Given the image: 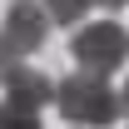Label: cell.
Returning <instances> with one entry per match:
<instances>
[{
  "mask_svg": "<svg viewBox=\"0 0 129 129\" xmlns=\"http://www.w3.org/2000/svg\"><path fill=\"white\" fill-rule=\"evenodd\" d=\"M55 109L80 129H104L124 114L119 109V89L109 80H99V75H84V70H75V75H64L55 84Z\"/></svg>",
  "mask_w": 129,
  "mask_h": 129,
  "instance_id": "1",
  "label": "cell"
},
{
  "mask_svg": "<svg viewBox=\"0 0 129 129\" xmlns=\"http://www.w3.org/2000/svg\"><path fill=\"white\" fill-rule=\"evenodd\" d=\"M70 60L80 64L84 75L109 80V75H119L124 60H129V30H124V25H114V20H94V25H84V30L75 35Z\"/></svg>",
  "mask_w": 129,
  "mask_h": 129,
  "instance_id": "2",
  "label": "cell"
},
{
  "mask_svg": "<svg viewBox=\"0 0 129 129\" xmlns=\"http://www.w3.org/2000/svg\"><path fill=\"white\" fill-rule=\"evenodd\" d=\"M50 10L45 0H15L10 10H5V25H0V40L5 45H15L20 55H35V50L50 40Z\"/></svg>",
  "mask_w": 129,
  "mask_h": 129,
  "instance_id": "3",
  "label": "cell"
},
{
  "mask_svg": "<svg viewBox=\"0 0 129 129\" xmlns=\"http://www.w3.org/2000/svg\"><path fill=\"white\" fill-rule=\"evenodd\" d=\"M55 84H60V80H50L45 70L25 64L20 75H10V80H5V99H20V104H35V109H45L50 99H55Z\"/></svg>",
  "mask_w": 129,
  "mask_h": 129,
  "instance_id": "4",
  "label": "cell"
},
{
  "mask_svg": "<svg viewBox=\"0 0 129 129\" xmlns=\"http://www.w3.org/2000/svg\"><path fill=\"white\" fill-rule=\"evenodd\" d=\"M40 114L35 104H20V99H0V129H40Z\"/></svg>",
  "mask_w": 129,
  "mask_h": 129,
  "instance_id": "5",
  "label": "cell"
},
{
  "mask_svg": "<svg viewBox=\"0 0 129 129\" xmlns=\"http://www.w3.org/2000/svg\"><path fill=\"white\" fill-rule=\"evenodd\" d=\"M45 10L55 25H80L89 10H94V0H45Z\"/></svg>",
  "mask_w": 129,
  "mask_h": 129,
  "instance_id": "6",
  "label": "cell"
},
{
  "mask_svg": "<svg viewBox=\"0 0 129 129\" xmlns=\"http://www.w3.org/2000/svg\"><path fill=\"white\" fill-rule=\"evenodd\" d=\"M20 70H25V55H20L15 45H5V40H0V84L10 80V75H20Z\"/></svg>",
  "mask_w": 129,
  "mask_h": 129,
  "instance_id": "7",
  "label": "cell"
},
{
  "mask_svg": "<svg viewBox=\"0 0 129 129\" xmlns=\"http://www.w3.org/2000/svg\"><path fill=\"white\" fill-rule=\"evenodd\" d=\"M119 109H124V114H129V80H124V84H119Z\"/></svg>",
  "mask_w": 129,
  "mask_h": 129,
  "instance_id": "8",
  "label": "cell"
},
{
  "mask_svg": "<svg viewBox=\"0 0 129 129\" xmlns=\"http://www.w3.org/2000/svg\"><path fill=\"white\" fill-rule=\"evenodd\" d=\"M99 10H119V5H129V0H94Z\"/></svg>",
  "mask_w": 129,
  "mask_h": 129,
  "instance_id": "9",
  "label": "cell"
}]
</instances>
